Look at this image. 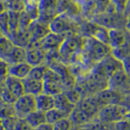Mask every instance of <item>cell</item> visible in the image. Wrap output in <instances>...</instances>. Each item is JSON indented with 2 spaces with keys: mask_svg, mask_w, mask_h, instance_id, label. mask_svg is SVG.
<instances>
[{
  "mask_svg": "<svg viewBox=\"0 0 130 130\" xmlns=\"http://www.w3.org/2000/svg\"><path fill=\"white\" fill-rule=\"evenodd\" d=\"M83 54L89 66L92 68L100 61L112 54V49L107 44L93 37H83Z\"/></svg>",
  "mask_w": 130,
  "mask_h": 130,
  "instance_id": "1",
  "label": "cell"
},
{
  "mask_svg": "<svg viewBox=\"0 0 130 130\" xmlns=\"http://www.w3.org/2000/svg\"><path fill=\"white\" fill-rule=\"evenodd\" d=\"M83 43L84 38L77 32L66 35V38L59 49L61 62L66 65L72 64L77 56L83 51Z\"/></svg>",
  "mask_w": 130,
  "mask_h": 130,
  "instance_id": "2",
  "label": "cell"
},
{
  "mask_svg": "<svg viewBox=\"0 0 130 130\" xmlns=\"http://www.w3.org/2000/svg\"><path fill=\"white\" fill-rule=\"evenodd\" d=\"M49 28L52 32L61 35H68L72 32L78 34L79 21L71 18L65 13H60L49 24Z\"/></svg>",
  "mask_w": 130,
  "mask_h": 130,
  "instance_id": "3",
  "label": "cell"
},
{
  "mask_svg": "<svg viewBox=\"0 0 130 130\" xmlns=\"http://www.w3.org/2000/svg\"><path fill=\"white\" fill-rule=\"evenodd\" d=\"M121 68H123L121 61L111 54L99 63H96L90 72L108 80L114 73Z\"/></svg>",
  "mask_w": 130,
  "mask_h": 130,
  "instance_id": "4",
  "label": "cell"
},
{
  "mask_svg": "<svg viewBox=\"0 0 130 130\" xmlns=\"http://www.w3.org/2000/svg\"><path fill=\"white\" fill-rule=\"evenodd\" d=\"M128 111L121 104H111L103 107L99 111L97 120L102 124H115L127 115Z\"/></svg>",
  "mask_w": 130,
  "mask_h": 130,
  "instance_id": "5",
  "label": "cell"
},
{
  "mask_svg": "<svg viewBox=\"0 0 130 130\" xmlns=\"http://www.w3.org/2000/svg\"><path fill=\"white\" fill-rule=\"evenodd\" d=\"M38 21L49 24L61 13L59 0H38Z\"/></svg>",
  "mask_w": 130,
  "mask_h": 130,
  "instance_id": "6",
  "label": "cell"
},
{
  "mask_svg": "<svg viewBox=\"0 0 130 130\" xmlns=\"http://www.w3.org/2000/svg\"><path fill=\"white\" fill-rule=\"evenodd\" d=\"M64 90L65 88L61 76L49 68L43 79V93L55 96L63 93Z\"/></svg>",
  "mask_w": 130,
  "mask_h": 130,
  "instance_id": "7",
  "label": "cell"
},
{
  "mask_svg": "<svg viewBox=\"0 0 130 130\" xmlns=\"http://www.w3.org/2000/svg\"><path fill=\"white\" fill-rule=\"evenodd\" d=\"M108 88L126 95L130 93V77L124 68L116 71L108 80Z\"/></svg>",
  "mask_w": 130,
  "mask_h": 130,
  "instance_id": "8",
  "label": "cell"
},
{
  "mask_svg": "<svg viewBox=\"0 0 130 130\" xmlns=\"http://www.w3.org/2000/svg\"><path fill=\"white\" fill-rule=\"evenodd\" d=\"M13 106L15 116L24 119L28 114L37 110L36 96L24 93L15 100Z\"/></svg>",
  "mask_w": 130,
  "mask_h": 130,
  "instance_id": "9",
  "label": "cell"
},
{
  "mask_svg": "<svg viewBox=\"0 0 130 130\" xmlns=\"http://www.w3.org/2000/svg\"><path fill=\"white\" fill-rule=\"evenodd\" d=\"M25 49L26 62L32 67L46 63V51L41 46L39 42H31Z\"/></svg>",
  "mask_w": 130,
  "mask_h": 130,
  "instance_id": "10",
  "label": "cell"
},
{
  "mask_svg": "<svg viewBox=\"0 0 130 130\" xmlns=\"http://www.w3.org/2000/svg\"><path fill=\"white\" fill-rule=\"evenodd\" d=\"M102 107L111 104H121L124 95L112 89L106 88L93 95Z\"/></svg>",
  "mask_w": 130,
  "mask_h": 130,
  "instance_id": "11",
  "label": "cell"
},
{
  "mask_svg": "<svg viewBox=\"0 0 130 130\" xmlns=\"http://www.w3.org/2000/svg\"><path fill=\"white\" fill-rule=\"evenodd\" d=\"M120 15L117 13H99L96 14L90 20L91 21L96 23L100 26L107 28V29H112V28H120Z\"/></svg>",
  "mask_w": 130,
  "mask_h": 130,
  "instance_id": "12",
  "label": "cell"
},
{
  "mask_svg": "<svg viewBox=\"0 0 130 130\" xmlns=\"http://www.w3.org/2000/svg\"><path fill=\"white\" fill-rule=\"evenodd\" d=\"M76 107H78L85 114H86L93 120H97L98 115H99L100 109L102 108L93 96H87L83 98L76 105Z\"/></svg>",
  "mask_w": 130,
  "mask_h": 130,
  "instance_id": "13",
  "label": "cell"
},
{
  "mask_svg": "<svg viewBox=\"0 0 130 130\" xmlns=\"http://www.w3.org/2000/svg\"><path fill=\"white\" fill-rule=\"evenodd\" d=\"M66 36L57 34L50 32L44 38L39 41L41 46L46 52L50 51H59L60 46L62 45Z\"/></svg>",
  "mask_w": 130,
  "mask_h": 130,
  "instance_id": "14",
  "label": "cell"
},
{
  "mask_svg": "<svg viewBox=\"0 0 130 130\" xmlns=\"http://www.w3.org/2000/svg\"><path fill=\"white\" fill-rule=\"evenodd\" d=\"M28 31L31 34V42H39L51 32L49 24L42 23L38 20H34L31 23Z\"/></svg>",
  "mask_w": 130,
  "mask_h": 130,
  "instance_id": "15",
  "label": "cell"
},
{
  "mask_svg": "<svg viewBox=\"0 0 130 130\" xmlns=\"http://www.w3.org/2000/svg\"><path fill=\"white\" fill-rule=\"evenodd\" d=\"M110 46L112 50L122 47L127 43L128 38L124 31L121 28H112L109 29Z\"/></svg>",
  "mask_w": 130,
  "mask_h": 130,
  "instance_id": "16",
  "label": "cell"
},
{
  "mask_svg": "<svg viewBox=\"0 0 130 130\" xmlns=\"http://www.w3.org/2000/svg\"><path fill=\"white\" fill-rule=\"evenodd\" d=\"M5 86L7 89L16 99L24 94L23 80L16 77L8 76L5 80Z\"/></svg>",
  "mask_w": 130,
  "mask_h": 130,
  "instance_id": "17",
  "label": "cell"
},
{
  "mask_svg": "<svg viewBox=\"0 0 130 130\" xmlns=\"http://www.w3.org/2000/svg\"><path fill=\"white\" fill-rule=\"evenodd\" d=\"M36 105L37 110L46 113L55 107V96L46 93H42L41 94L36 96Z\"/></svg>",
  "mask_w": 130,
  "mask_h": 130,
  "instance_id": "18",
  "label": "cell"
},
{
  "mask_svg": "<svg viewBox=\"0 0 130 130\" xmlns=\"http://www.w3.org/2000/svg\"><path fill=\"white\" fill-rule=\"evenodd\" d=\"M24 93L32 95H39L43 93V80H34L30 77H26L22 80Z\"/></svg>",
  "mask_w": 130,
  "mask_h": 130,
  "instance_id": "19",
  "label": "cell"
},
{
  "mask_svg": "<svg viewBox=\"0 0 130 130\" xmlns=\"http://www.w3.org/2000/svg\"><path fill=\"white\" fill-rule=\"evenodd\" d=\"M32 68V67L30 64H28L26 61L22 63L11 64L9 68V76L23 80L28 76Z\"/></svg>",
  "mask_w": 130,
  "mask_h": 130,
  "instance_id": "20",
  "label": "cell"
},
{
  "mask_svg": "<svg viewBox=\"0 0 130 130\" xmlns=\"http://www.w3.org/2000/svg\"><path fill=\"white\" fill-rule=\"evenodd\" d=\"M68 117L74 126L89 125L91 124V123H93V121H94L90 117H89L86 114H85L82 111H80L77 107H75Z\"/></svg>",
  "mask_w": 130,
  "mask_h": 130,
  "instance_id": "21",
  "label": "cell"
},
{
  "mask_svg": "<svg viewBox=\"0 0 130 130\" xmlns=\"http://www.w3.org/2000/svg\"><path fill=\"white\" fill-rule=\"evenodd\" d=\"M55 107L58 108L61 111H63L69 116L75 108L76 105L73 104L72 102L69 100L67 96L64 94V93H59L55 96Z\"/></svg>",
  "mask_w": 130,
  "mask_h": 130,
  "instance_id": "22",
  "label": "cell"
},
{
  "mask_svg": "<svg viewBox=\"0 0 130 130\" xmlns=\"http://www.w3.org/2000/svg\"><path fill=\"white\" fill-rule=\"evenodd\" d=\"M7 62L10 65L22 63L26 61V49L17 46H14L10 55L7 59Z\"/></svg>",
  "mask_w": 130,
  "mask_h": 130,
  "instance_id": "23",
  "label": "cell"
},
{
  "mask_svg": "<svg viewBox=\"0 0 130 130\" xmlns=\"http://www.w3.org/2000/svg\"><path fill=\"white\" fill-rule=\"evenodd\" d=\"M24 119L27 120L28 123L34 128L38 127V126L42 125L45 123H46V113L43 111H41L39 110H35L34 111L28 114Z\"/></svg>",
  "mask_w": 130,
  "mask_h": 130,
  "instance_id": "24",
  "label": "cell"
},
{
  "mask_svg": "<svg viewBox=\"0 0 130 130\" xmlns=\"http://www.w3.org/2000/svg\"><path fill=\"white\" fill-rule=\"evenodd\" d=\"M9 20H8V25H9V38L13 39L16 36L19 29V17L20 12L7 11Z\"/></svg>",
  "mask_w": 130,
  "mask_h": 130,
  "instance_id": "25",
  "label": "cell"
},
{
  "mask_svg": "<svg viewBox=\"0 0 130 130\" xmlns=\"http://www.w3.org/2000/svg\"><path fill=\"white\" fill-rule=\"evenodd\" d=\"M14 46V43L10 38L6 36H2L0 38V58L7 60Z\"/></svg>",
  "mask_w": 130,
  "mask_h": 130,
  "instance_id": "26",
  "label": "cell"
},
{
  "mask_svg": "<svg viewBox=\"0 0 130 130\" xmlns=\"http://www.w3.org/2000/svg\"><path fill=\"white\" fill-rule=\"evenodd\" d=\"M93 2L96 7L97 14L104 13V12L117 13L115 7L111 3V0H93Z\"/></svg>",
  "mask_w": 130,
  "mask_h": 130,
  "instance_id": "27",
  "label": "cell"
},
{
  "mask_svg": "<svg viewBox=\"0 0 130 130\" xmlns=\"http://www.w3.org/2000/svg\"><path fill=\"white\" fill-rule=\"evenodd\" d=\"M24 11L30 16L32 20H38L39 17L38 0H24Z\"/></svg>",
  "mask_w": 130,
  "mask_h": 130,
  "instance_id": "28",
  "label": "cell"
},
{
  "mask_svg": "<svg viewBox=\"0 0 130 130\" xmlns=\"http://www.w3.org/2000/svg\"><path fill=\"white\" fill-rule=\"evenodd\" d=\"M69 116L65 112H63L61 110L54 107L53 109L50 110L46 112V123L53 124H55V122L59 121V120H62L63 118L68 117Z\"/></svg>",
  "mask_w": 130,
  "mask_h": 130,
  "instance_id": "29",
  "label": "cell"
},
{
  "mask_svg": "<svg viewBox=\"0 0 130 130\" xmlns=\"http://www.w3.org/2000/svg\"><path fill=\"white\" fill-rule=\"evenodd\" d=\"M48 68H49V66L46 63L32 67L30 71L29 75H28V77H30V78H32L34 80H43L44 76L46 75V72Z\"/></svg>",
  "mask_w": 130,
  "mask_h": 130,
  "instance_id": "30",
  "label": "cell"
},
{
  "mask_svg": "<svg viewBox=\"0 0 130 130\" xmlns=\"http://www.w3.org/2000/svg\"><path fill=\"white\" fill-rule=\"evenodd\" d=\"M15 116V113L14 106L11 104H8L0 99V118L1 119H6V118Z\"/></svg>",
  "mask_w": 130,
  "mask_h": 130,
  "instance_id": "31",
  "label": "cell"
},
{
  "mask_svg": "<svg viewBox=\"0 0 130 130\" xmlns=\"http://www.w3.org/2000/svg\"><path fill=\"white\" fill-rule=\"evenodd\" d=\"M34 21L30 16L28 15L25 11H23L20 12V17H19V29L18 32H24L28 31L31 23Z\"/></svg>",
  "mask_w": 130,
  "mask_h": 130,
  "instance_id": "32",
  "label": "cell"
},
{
  "mask_svg": "<svg viewBox=\"0 0 130 130\" xmlns=\"http://www.w3.org/2000/svg\"><path fill=\"white\" fill-rule=\"evenodd\" d=\"M5 2L7 11L21 12L24 10V7H25L24 0H7Z\"/></svg>",
  "mask_w": 130,
  "mask_h": 130,
  "instance_id": "33",
  "label": "cell"
},
{
  "mask_svg": "<svg viewBox=\"0 0 130 130\" xmlns=\"http://www.w3.org/2000/svg\"><path fill=\"white\" fill-rule=\"evenodd\" d=\"M53 130H70L72 128V123L69 117L63 118L52 124Z\"/></svg>",
  "mask_w": 130,
  "mask_h": 130,
  "instance_id": "34",
  "label": "cell"
},
{
  "mask_svg": "<svg viewBox=\"0 0 130 130\" xmlns=\"http://www.w3.org/2000/svg\"><path fill=\"white\" fill-rule=\"evenodd\" d=\"M114 130H130V111L123 119L113 124Z\"/></svg>",
  "mask_w": 130,
  "mask_h": 130,
  "instance_id": "35",
  "label": "cell"
},
{
  "mask_svg": "<svg viewBox=\"0 0 130 130\" xmlns=\"http://www.w3.org/2000/svg\"><path fill=\"white\" fill-rule=\"evenodd\" d=\"M8 11H6L0 15V29L2 31L3 36H6L9 38V25H8Z\"/></svg>",
  "mask_w": 130,
  "mask_h": 130,
  "instance_id": "36",
  "label": "cell"
},
{
  "mask_svg": "<svg viewBox=\"0 0 130 130\" xmlns=\"http://www.w3.org/2000/svg\"><path fill=\"white\" fill-rule=\"evenodd\" d=\"M9 68L10 64L6 60L0 58V80H5L9 76Z\"/></svg>",
  "mask_w": 130,
  "mask_h": 130,
  "instance_id": "37",
  "label": "cell"
},
{
  "mask_svg": "<svg viewBox=\"0 0 130 130\" xmlns=\"http://www.w3.org/2000/svg\"><path fill=\"white\" fill-rule=\"evenodd\" d=\"M0 99L8 104L13 105L15 103V100L17 99H16L14 95H12V93H11L9 91H8L5 86L4 89L1 92V93H0Z\"/></svg>",
  "mask_w": 130,
  "mask_h": 130,
  "instance_id": "38",
  "label": "cell"
},
{
  "mask_svg": "<svg viewBox=\"0 0 130 130\" xmlns=\"http://www.w3.org/2000/svg\"><path fill=\"white\" fill-rule=\"evenodd\" d=\"M14 130H34V128L31 127L24 118H17Z\"/></svg>",
  "mask_w": 130,
  "mask_h": 130,
  "instance_id": "39",
  "label": "cell"
},
{
  "mask_svg": "<svg viewBox=\"0 0 130 130\" xmlns=\"http://www.w3.org/2000/svg\"><path fill=\"white\" fill-rule=\"evenodd\" d=\"M128 2V0H111V3L115 7L116 12L120 15H123L126 4Z\"/></svg>",
  "mask_w": 130,
  "mask_h": 130,
  "instance_id": "40",
  "label": "cell"
},
{
  "mask_svg": "<svg viewBox=\"0 0 130 130\" xmlns=\"http://www.w3.org/2000/svg\"><path fill=\"white\" fill-rule=\"evenodd\" d=\"M121 63L122 65H123V68L124 69V71L128 74H130V55L122 59Z\"/></svg>",
  "mask_w": 130,
  "mask_h": 130,
  "instance_id": "41",
  "label": "cell"
},
{
  "mask_svg": "<svg viewBox=\"0 0 130 130\" xmlns=\"http://www.w3.org/2000/svg\"><path fill=\"white\" fill-rule=\"evenodd\" d=\"M121 105H123L128 111H130V93L124 96L123 100L121 102Z\"/></svg>",
  "mask_w": 130,
  "mask_h": 130,
  "instance_id": "42",
  "label": "cell"
},
{
  "mask_svg": "<svg viewBox=\"0 0 130 130\" xmlns=\"http://www.w3.org/2000/svg\"><path fill=\"white\" fill-rule=\"evenodd\" d=\"M34 130H53V126L51 124L45 123L42 125L38 126V127L34 128Z\"/></svg>",
  "mask_w": 130,
  "mask_h": 130,
  "instance_id": "43",
  "label": "cell"
},
{
  "mask_svg": "<svg viewBox=\"0 0 130 130\" xmlns=\"http://www.w3.org/2000/svg\"><path fill=\"white\" fill-rule=\"evenodd\" d=\"M7 11V7L6 2L4 0H0V15H2L4 12Z\"/></svg>",
  "mask_w": 130,
  "mask_h": 130,
  "instance_id": "44",
  "label": "cell"
},
{
  "mask_svg": "<svg viewBox=\"0 0 130 130\" xmlns=\"http://www.w3.org/2000/svg\"><path fill=\"white\" fill-rule=\"evenodd\" d=\"M129 15H130V0H128V2L127 3V4H126V7H125L123 15H124V18H126Z\"/></svg>",
  "mask_w": 130,
  "mask_h": 130,
  "instance_id": "45",
  "label": "cell"
},
{
  "mask_svg": "<svg viewBox=\"0 0 130 130\" xmlns=\"http://www.w3.org/2000/svg\"><path fill=\"white\" fill-rule=\"evenodd\" d=\"M89 125H85V126H72V128L70 130H91L90 128H88Z\"/></svg>",
  "mask_w": 130,
  "mask_h": 130,
  "instance_id": "46",
  "label": "cell"
},
{
  "mask_svg": "<svg viewBox=\"0 0 130 130\" xmlns=\"http://www.w3.org/2000/svg\"><path fill=\"white\" fill-rule=\"evenodd\" d=\"M126 30L130 32V15L125 18V25H124Z\"/></svg>",
  "mask_w": 130,
  "mask_h": 130,
  "instance_id": "47",
  "label": "cell"
},
{
  "mask_svg": "<svg viewBox=\"0 0 130 130\" xmlns=\"http://www.w3.org/2000/svg\"><path fill=\"white\" fill-rule=\"evenodd\" d=\"M4 88H5V80H0V93L4 89Z\"/></svg>",
  "mask_w": 130,
  "mask_h": 130,
  "instance_id": "48",
  "label": "cell"
},
{
  "mask_svg": "<svg viewBox=\"0 0 130 130\" xmlns=\"http://www.w3.org/2000/svg\"><path fill=\"white\" fill-rule=\"evenodd\" d=\"M0 130H4L3 123V119H1V118H0Z\"/></svg>",
  "mask_w": 130,
  "mask_h": 130,
  "instance_id": "49",
  "label": "cell"
},
{
  "mask_svg": "<svg viewBox=\"0 0 130 130\" xmlns=\"http://www.w3.org/2000/svg\"><path fill=\"white\" fill-rule=\"evenodd\" d=\"M2 36H3V34H2V31H1V29H0V38H1Z\"/></svg>",
  "mask_w": 130,
  "mask_h": 130,
  "instance_id": "50",
  "label": "cell"
},
{
  "mask_svg": "<svg viewBox=\"0 0 130 130\" xmlns=\"http://www.w3.org/2000/svg\"><path fill=\"white\" fill-rule=\"evenodd\" d=\"M4 1H7V0H4Z\"/></svg>",
  "mask_w": 130,
  "mask_h": 130,
  "instance_id": "51",
  "label": "cell"
}]
</instances>
